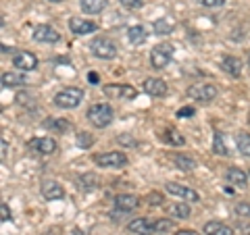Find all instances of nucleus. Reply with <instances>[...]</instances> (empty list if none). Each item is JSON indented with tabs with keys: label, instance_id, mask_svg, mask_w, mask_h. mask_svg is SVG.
Returning a JSON list of instances; mask_svg holds the SVG:
<instances>
[{
	"label": "nucleus",
	"instance_id": "f257e3e1",
	"mask_svg": "<svg viewBox=\"0 0 250 235\" xmlns=\"http://www.w3.org/2000/svg\"><path fill=\"white\" fill-rule=\"evenodd\" d=\"M85 117H88V121L94 125V127L103 129V127H106V125L113 123L115 111H113L111 104L100 102V104H92V106L88 108V115H85Z\"/></svg>",
	"mask_w": 250,
	"mask_h": 235
},
{
	"label": "nucleus",
	"instance_id": "f03ea898",
	"mask_svg": "<svg viewBox=\"0 0 250 235\" xmlns=\"http://www.w3.org/2000/svg\"><path fill=\"white\" fill-rule=\"evenodd\" d=\"M83 100V90L82 88H65L54 96V104L59 108H77Z\"/></svg>",
	"mask_w": 250,
	"mask_h": 235
},
{
	"label": "nucleus",
	"instance_id": "7ed1b4c3",
	"mask_svg": "<svg viewBox=\"0 0 250 235\" xmlns=\"http://www.w3.org/2000/svg\"><path fill=\"white\" fill-rule=\"evenodd\" d=\"M90 50L96 59H103V60H113L117 57V44L113 40H108V38H94L92 44H90Z\"/></svg>",
	"mask_w": 250,
	"mask_h": 235
},
{
	"label": "nucleus",
	"instance_id": "20e7f679",
	"mask_svg": "<svg viewBox=\"0 0 250 235\" xmlns=\"http://www.w3.org/2000/svg\"><path fill=\"white\" fill-rule=\"evenodd\" d=\"M188 96L200 104H208L217 98V88L213 83H194L188 88Z\"/></svg>",
	"mask_w": 250,
	"mask_h": 235
},
{
	"label": "nucleus",
	"instance_id": "39448f33",
	"mask_svg": "<svg viewBox=\"0 0 250 235\" xmlns=\"http://www.w3.org/2000/svg\"><path fill=\"white\" fill-rule=\"evenodd\" d=\"M94 162L103 169H123L127 167V156L123 152H100L94 156Z\"/></svg>",
	"mask_w": 250,
	"mask_h": 235
},
{
	"label": "nucleus",
	"instance_id": "423d86ee",
	"mask_svg": "<svg viewBox=\"0 0 250 235\" xmlns=\"http://www.w3.org/2000/svg\"><path fill=\"white\" fill-rule=\"evenodd\" d=\"M171 59H173V46L169 42H163V44H156L154 48L150 50V62L154 69H165Z\"/></svg>",
	"mask_w": 250,
	"mask_h": 235
},
{
	"label": "nucleus",
	"instance_id": "0eeeda50",
	"mask_svg": "<svg viewBox=\"0 0 250 235\" xmlns=\"http://www.w3.org/2000/svg\"><path fill=\"white\" fill-rule=\"evenodd\" d=\"M103 92L106 94L108 98H115V100H134L136 98V88L131 85H125V83H108L103 88Z\"/></svg>",
	"mask_w": 250,
	"mask_h": 235
},
{
	"label": "nucleus",
	"instance_id": "6e6552de",
	"mask_svg": "<svg viewBox=\"0 0 250 235\" xmlns=\"http://www.w3.org/2000/svg\"><path fill=\"white\" fill-rule=\"evenodd\" d=\"M27 150L40 156H50L57 152V142L52 137H34L27 142Z\"/></svg>",
	"mask_w": 250,
	"mask_h": 235
},
{
	"label": "nucleus",
	"instance_id": "1a4fd4ad",
	"mask_svg": "<svg viewBox=\"0 0 250 235\" xmlns=\"http://www.w3.org/2000/svg\"><path fill=\"white\" fill-rule=\"evenodd\" d=\"M13 67H17L19 71H25V73L34 71L38 67V59L29 50H17V52H13Z\"/></svg>",
	"mask_w": 250,
	"mask_h": 235
},
{
	"label": "nucleus",
	"instance_id": "9d476101",
	"mask_svg": "<svg viewBox=\"0 0 250 235\" xmlns=\"http://www.w3.org/2000/svg\"><path fill=\"white\" fill-rule=\"evenodd\" d=\"M165 190L175 196L177 200H186V202H200V196L198 192H194L192 187H186L182 183H165Z\"/></svg>",
	"mask_w": 250,
	"mask_h": 235
},
{
	"label": "nucleus",
	"instance_id": "9b49d317",
	"mask_svg": "<svg viewBox=\"0 0 250 235\" xmlns=\"http://www.w3.org/2000/svg\"><path fill=\"white\" fill-rule=\"evenodd\" d=\"M142 90L148 94V96H152V98H165L167 92H169L167 83L163 79H156V77H148V79H144Z\"/></svg>",
	"mask_w": 250,
	"mask_h": 235
},
{
	"label": "nucleus",
	"instance_id": "f8f14e48",
	"mask_svg": "<svg viewBox=\"0 0 250 235\" xmlns=\"http://www.w3.org/2000/svg\"><path fill=\"white\" fill-rule=\"evenodd\" d=\"M69 29L73 31L75 36H88V34H94L98 29V25L90 19H83V17H71L69 19Z\"/></svg>",
	"mask_w": 250,
	"mask_h": 235
},
{
	"label": "nucleus",
	"instance_id": "ddd939ff",
	"mask_svg": "<svg viewBox=\"0 0 250 235\" xmlns=\"http://www.w3.org/2000/svg\"><path fill=\"white\" fill-rule=\"evenodd\" d=\"M34 40L40 44H57L61 40V36H59V31L50 25H38L34 29Z\"/></svg>",
	"mask_w": 250,
	"mask_h": 235
},
{
	"label": "nucleus",
	"instance_id": "4468645a",
	"mask_svg": "<svg viewBox=\"0 0 250 235\" xmlns=\"http://www.w3.org/2000/svg\"><path fill=\"white\" fill-rule=\"evenodd\" d=\"M127 231L129 233H136V235H154L156 233V223H152L150 218H134L129 225H127Z\"/></svg>",
	"mask_w": 250,
	"mask_h": 235
},
{
	"label": "nucleus",
	"instance_id": "2eb2a0df",
	"mask_svg": "<svg viewBox=\"0 0 250 235\" xmlns=\"http://www.w3.org/2000/svg\"><path fill=\"white\" fill-rule=\"evenodd\" d=\"M42 196H44V200H61V198H65V190H62V185L57 183V181H52V179H44L42 181Z\"/></svg>",
	"mask_w": 250,
	"mask_h": 235
},
{
	"label": "nucleus",
	"instance_id": "dca6fc26",
	"mask_svg": "<svg viewBox=\"0 0 250 235\" xmlns=\"http://www.w3.org/2000/svg\"><path fill=\"white\" fill-rule=\"evenodd\" d=\"M140 206V198L134 194H121L115 198V208L119 210V213H131V210H136Z\"/></svg>",
	"mask_w": 250,
	"mask_h": 235
},
{
	"label": "nucleus",
	"instance_id": "f3484780",
	"mask_svg": "<svg viewBox=\"0 0 250 235\" xmlns=\"http://www.w3.org/2000/svg\"><path fill=\"white\" fill-rule=\"evenodd\" d=\"M225 179H228V183H231L233 187H238V190H244L246 183H248V175H246L242 169H236V167L228 169V173H225Z\"/></svg>",
	"mask_w": 250,
	"mask_h": 235
},
{
	"label": "nucleus",
	"instance_id": "a211bd4d",
	"mask_svg": "<svg viewBox=\"0 0 250 235\" xmlns=\"http://www.w3.org/2000/svg\"><path fill=\"white\" fill-rule=\"evenodd\" d=\"M77 187H80L82 192H85V194L98 190V177L94 173H83V175L77 177Z\"/></svg>",
	"mask_w": 250,
	"mask_h": 235
},
{
	"label": "nucleus",
	"instance_id": "6ab92c4d",
	"mask_svg": "<svg viewBox=\"0 0 250 235\" xmlns=\"http://www.w3.org/2000/svg\"><path fill=\"white\" fill-rule=\"evenodd\" d=\"M221 69L231 77H240L242 75V60L236 57H225L221 60Z\"/></svg>",
	"mask_w": 250,
	"mask_h": 235
},
{
	"label": "nucleus",
	"instance_id": "aec40b11",
	"mask_svg": "<svg viewBox=\"0 0 250 235\" xmlns=\"http://www.w3.org/2000/svg\"><path fill=\"white\" fill-rule=\"evenodd\" d=\"M205 233L207 235H236V231H233L229 225L219 223V221H208L205 225Z\"/></svg>",
	"mask_w": 250,
	"mask_h": 235
},
{
	"label": "nucleus",
	"instance_id": "412c9836",
	"mask_svg": "<svg viewBox=\"0 0 250 235\" xmlns=\"http://www.w3.org/2000/svg\"><path fill=\"white\" fill-rule=\"evenodd\" d=\"M44 127L48 129V131H57V133H67V131H71L73 129V125L65 121V119H54V117H50V119H46L44 121Z\"/></svg>",
	"mask_w": 250,
	"mask_h": 235
},
{
	"label": "nucleus",
	"instance_id": "4be33fe9",
	"mask_svg": "<svg viewBox=\"0 0 250 235\" xmlns=\"http://www.w3.org/2000/svg\"><path fill=\"white\" fill-rule=\"evenodd\" d=\"M25 83H27L25 75L15 73V71L2 73V88H21V85H25Z\"/></svg>",
	"mask_w": 250,
	"mask_h": 235
},
{
	"label": "nucleus",
	"instance_id": "5701e85b",
	"mask_svg": "<svg viewBox=\"0 0 250 235\" xmlns=\"http://www.w3.org/2000/svg\"><path fill=\"white\" fill-rule=\"evenodd\" d=\"M146 38H148V34H146V29L142 25H131L127 29V40L134 46H142L146 42Z\"/></svg>",
	"mask_w": 250,
	"mask_h": 235
},
{
	"label": "nucleus",
	"instance_id": "b1692460",
	"mask_svg": "<svg viewBox=\"0 0 250 235\" xmlns=\"http://www.w3.org/2000/svg\"><path fill=\"white\" fill-rule=\"evenodd\" d=\"M80 6L83 13L88 15H98L100 11H104L106 0H80Z\"/></svg>",
	"mask_w": 250,
	"mask_h": 235
},
{
	"label": "nucleus",
	"instance_id": "393cba45",
	"mask_svg": "<svg viewBox=\"0 0 250 235\" xmlns=\"http://www.w3.org/2000/svg\"><path fill=\"white\" fill-rule=\"evenodd\" d=\"M173 164L182 171H194L196 169V160L192 156H186V154H175L173 156Z\"/></svg>",
	"mask_w": 250,
	"mask_h": 235
},
{
	"label": "nucleus",
	"instance_id": "a878e982",
	"mask_svg": "<svg viewBox=\"0 0 250 235\" xmlns=\"http://www.w3.org/2000/svg\"><path fill=\"white\" fill-rule=\"evenodd\" d=\"M233 139H236L238 150L244 154V156H250V133H246V131H238L236 136H233Z\"/></svg>",
	"mask_w": 250,
	"mask_h": 235
},
{
	"label": "nucleus",
	"instance_id": "bb28decb",
	"mask_svg": "<svg viewBox=\"0 0 250 235\" xmlns=\"http://www.w3.org/2000/svg\"><path fill=\"white\" fill-rule=\"evenodd\" d=\"M213 152H215L217 156H228V154H229L228 144H225L221 131H215V137H213Z\"/></svg>",
	"mask_w": 250,
	"mask_h": 235
},
{
	"label": "nucleus",
	"instance_id": "cd10ccee",
	"mask_svg": "<svg viewBox=\"0 0 250 235\" xmlns=\"http://www.w3.org/2000/svg\"><path fill=\"white\" fill-rule=\"evenodd\" d=\"M167 213H169V216H173V218H188L190 216V206L177 202V204H171L167 208Z\"/></svg>",
	"mask_w": 250,
	"mask_h": 235
},
{
	"label": "nucleus",
	"instance_id": "c85d7f7f",
	"mask_svg": "<svg viewBox=\"0 0 250 235\" xmlns=\"http://www.w3.org/2000/svg\"><path fill=\"white\" fill-rule=\"evenodd\" d=\"M163 139H165L167 144H171V146H184L186 144V137L175 129H167L165 133H163Z\"/></svg>",
	"mask_w": 250,
	"mask_h": 235
},
{
	"label": "nucleus",
	"instance_id": "c756f323",
	"mask_svg": "<svg viewBox=\"0 0 250 235\" xmlns=\"http://www.w3.org/2000/svg\"><path fill=\"white\" fill-rule=\"evenodd\" d=\"M75 142H77L80 148H90L94 144V137H92V133H88V131H80L75 136Z\"/></svg>",
	"mask_w": 250,
	"mask_h": 235
},
{
	"label": "nucleus",
	"instance_id": "7c9ffc66",
	"mask_svg": "<svg viewBox=\"0 0 250 235\" xmlns=\"http://www.w3.org/2000/svg\"><path fill=\"white\" fill-rule=\"evenodd\" d=\"M117 144H121V146H125V148H136L138 146V142H136V137L134 136H129V133H121V136H117Z\"/></svg>",
	"mask_w": 250,
	"mask_h": 235
},
{
	"label": "nucleus",
	"instance_id": "2f4dec72",
	"mask_svg": "<svg viewBox=\"0 0 250 235\" xmlns=\"http://www.w3.org/2000/svg\"><path fill=\"white\" fill-rule=\"evenodd\" d=\"M175 223H173V218H161V221H156V231L163 233V231H169V229H173Z\"/></svg>",
	"mask_w": 250,
	"mask_h": 235
},
{
	"label": "nucleus",
	"instance_id": "473e14b6",
	"mask_svg": "<svg viewBox=\"0 0 250 235\" xmlns=\"http://www.w3.org/2000/svg\"><path fill=\"white\" fill-rule=\"evenodd\" d=\"M121 6H125V9H129V11H136L140 9V6L144 4V0H119Z\"/></svg>",
	"mask_w": 250,
	"mask_h": 235
},
{
	"label": "nucleus",
	"instance_id": "72a5a7b5",
	"mask_svg": "<svg viewBox=\"0 0 250 235\" xmlns=\"http://www.w3.org/2000/svg\"><path fill=\"white\" fill-rule=\"evenodd\" d=\"M202 6H207V9H219V6H223L228 0H198Z\"/></svg>",
	"mask_w": 250,
	"mask_h": 235
},
{
	"label": "nucleus",
	"instance_id": "f704fd0d",
	"mask_svg": "<svg viewBox=\"0 0 250 235\" xmlns=\"http://www.w3.org/2000/svg\"><path fill=\"white\" fill-rule=\"evenodd\" d=\"M194 113H196L194 111V106H184V108H179L177 111V117L179 119H188V117H194Z\"/></svg>",
	"mask_w": 250,
	"mask_h": 235
},
{
	"label": "nucleus",
	"instance_id": "c9c22d12",
	"mask_svg": "<svg viewBox=\"0 0 250 235\" xmlns=\"http://www.w3.org/2000/svg\"><path fill=\"white\" fill-rule=\"evenodd\" d=\"M236 215L238 216H250V206L248 204H236Z\"/></svg>",
	"mask_w": 250,
	"mask_h": 235
},
{
	"label": "nucleus",
	"instance_id": "e433bc0d",
	"mask_svg": "<svg viewBox=\"0 0 250 235\" xmlns=\"http://www.w3.org/2000/svg\"><path fill=\"white\" fill-rule=\"evenodd\" d=\"M0 218H2V223L11 221V213H9V206H6V202L0 204Z\"/></svg>",
	"mask_w": 250,
	"mask_h": 235
},
{
	"label": "nucleus",
	"instance_id": "4c0bfd02",
	"mask_svg": "<svg viewBox=\"0 0 250 235\" xmlns=\"http://www.w3.org/2000/svg\"><path fill=\"white\" fill-rule=\"evenodd\" d=\"M154 29L159 31V34H169V31H171V25H167L165 21H156V23H154Z\"/></svg>",
	"mask_w": 250,
	"mask_h": 235
},
{
	"label": "nucleus",
	"instance_id": "58836bf2",
	"mask_svg": "<svg viewBox=\"0 0 250 235\" xmlns=\"http://www.w3.org/2000/svg\"><path fill=\"white\" fill-rule=\"evenodd\" d=\"M0 146H2V152H0V158H2V162L6 160V150H9V144H6V139H2L0 142Z\"/></svg>",
	"mask_w": 250,
	"mask_h": 235
},
{
	"label": "nucleus",
	"instance_id": "ea45409f",
	"mask_svg": "<svg viewBox=\"0 0 250 235\" xmlns=\"http://www.w3.org/2000/svg\"><path fill=\"white\" fill-rule=\"evenodd\" d=\"M175 235H200V233H196L194 229H179V231H175Z\"/></svg>",
	"mask_w": 250,
	"mask_h": 235
},
{
	"label": "nucleus",
	"instance_id": "a19ab883",
	"mask_svg": "<svg viewBox=\"0 0 250 235\" xmlns=\"http://www.w3.org/2000/svg\"><path fill=\"white\" fill-rule=\"evenodd\" d=\"M161 202H163V198H161V196H156V194H152V196H150V204H152V206L161 204Z\"/></svg>",
	"mask_w": 250,
	"mask_h": 235
},
{
	"label": "nucleus",
	"instance_id": "79ce46f5",
	"mask_svg": "<svg viewBox=\"0 0 250 235\" xmlns=\"http://www.w3.org/2000/svg\"><path fill=\"white\" fill-rule=\"evenodd\" d=\"M88 81L90 83H98V73H88Z\"/></svg>",
	"mask_w": 250,
	"mask_h": 235
},
{
	"label": "nucleus",
	"instance_id": "37998d69",
	"mask_svg": "<svg viewBox=\"0 0 250 235\" xmlns=\"http://www.w3.org/2000/svg\"><path fill=\"white\" fill-rule=\"evenodd\" d=\"M42 235H54V233H52V231H48V233H42Z\"/></svg>",
	"mask_w": 250,
	"mask_h": 235
},
{
	"label": "nucleus",
	"instance_id": "c03bdc74",
	"mask_svg": "<svg viewBox=\"0 0 250 235\" xmlns=\"http://www.w3.org/2000/svg\"><path fill=\"white\" fill-rule=\"evenodd\" d=\"M48 2H61V0H48Z\"/></svg>",
	"mask_w": 250,
	"mask_h": 235
},
{
	"label": "nucleus",
	"instance_id": "a18cd8bd",
	"mask_svg": "<svg viewBox=\"0 0 250 235\" xmlns=\"http://www.w3.org/2000/svg\"><path fill=\"white\" fill-rule=\"evenodd\" d=\"M248 67H250V54H248Z\"/></svg>",
	"mask_w": 250,
	"mask_h": 235
}]
</instances>
